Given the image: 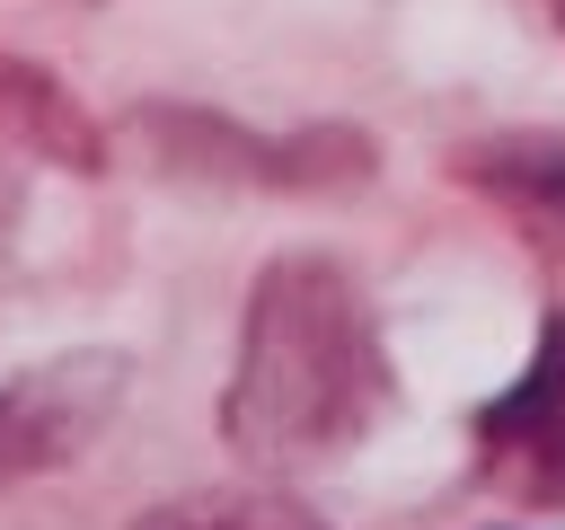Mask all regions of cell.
Returning a JSON list of instances; mask_svg holds the SVG:
<instances>
[{"mask_svg":"<svg viewBox=\"0 0 565 530\" xmlns=\"http://www.w3.org/2000/svg\"><path fill=\"white\" fill-rule=\"evenodd\" d=\"M141 530H327L309 504L291 495H265V486H238V495H185V504H159Z\"/></svg>","mask_w":565,"mask_h":530,"instance_id":"cell-6","label":"cell"},{"mask_svg":"<svg viewBox=\"0 0 565 530\" xmlns=\"http://www.w3.org/2000/svg\"><path fill=\"white\" fill-rule=\"evenodd\" d=\"M556 26H565V0H556Z\"/></svg>","mask_w":565,"mask_h":530,"instance_id":"cell-8","label":"cell"},{"mask_svg":"<svg viewBox=\"0 0 565 530\" xmlns=\"http://www.w3.org/2000/svg\"><path fill=\"white\" fill-rule=\"evenodd\" d=\"M468 186H486L530 239L565 247V132H512V141H477L459 159Z\"/></svg>","mask_w":565,"mask_h":530,"instance_id":"cell-4","label":"cell"},{"mask_svg":"<svg viewBox=\"0 0 565 530\" xmlns=\"http://www.w3.org/2000/svg\"><path fill=\"white\" fill-rule=\"evenodd\" d=\"M0 150H35V159H62V168H97V124L62 97L53 71L0 53Z\"/></svg>","mask_w":565,"mask_h":530,"instance_id":"cell-5","label":"cell"},{"mask_svg":"<svg viewBox=\"0 0 565 530\" xmlns=\"http://www.w3.org/2000/svg\"><path fill=\"white\" fill-rule=\"evenodd\" d=\"M477 459L503 495H530V504L565 495V309L547 318L530 371L477 415Z\"/></svg>","mask_w":565,"mask_h":530,"instance_id":"cell-3","label":"cell"},{"mask_svg":"<svg viewBox=\"0 0 565 530\" xmlns=\"http://www.w3.org/2000/svg\"><path fill=\"white\" fill-rule=\"evenodd\" d=\"M0 265H9V203H0Z\"/></svg>","mask_w":565,"mask_h":530,"instance_id":"cell-7","label":"cell"},{"mask_svg":"<svg viewBox=\"0 0 565 530\" xmlns=\"http://www.w3.org/2000/svg\"><path fill=\"white\" fill-rule=\"evenodd\" d=\"M124 406V353H62L0 389V486L71 468Z\"/></svg>","mask_w":565,"mask_h":530,"instance_id":"cell-2","label":"cell"},{"mask_svg":"<svg viewBox=\"0 0 565 530\" xmlns=\"http://www.w3.org/2000/svg\"><path fill=\"white\" fill-rule=\"evenodd\" d=\"M380 406H388V353L353 274L335 256H274L238 318L221 442L247 468H309L353 451Z\"/></svg>","mask_w":565,"mask_h":530,"instance_id":"cell-1","label":"cell"}]
</instances>
